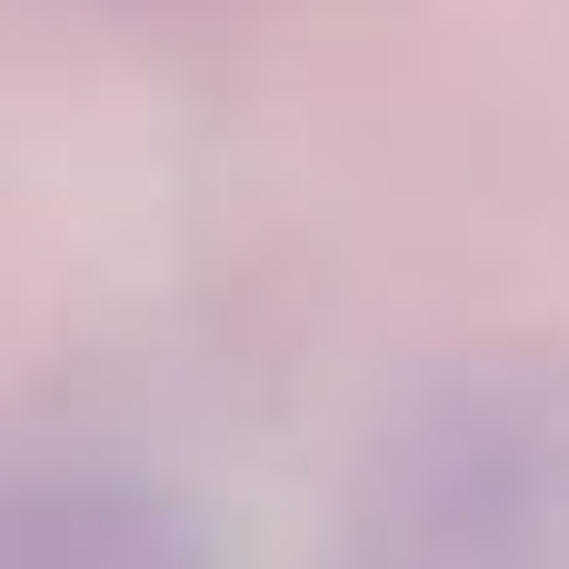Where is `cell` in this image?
I'll return each instance as SVG.
<instances>
[{"label":"cell","instance_id":"cell-1","mask_svg":"<svg viewBox=\"0 0 569 569\" xmlns=\"http://www.w3.org/2000/svg\"><path fill=\"white\" fill-rule=\"evenodd\" d=\"M0 569H200V550L160 500L60 490L0 520Z\"/></svg>","mask_w":569,"mask_h":569}]
</instances>
